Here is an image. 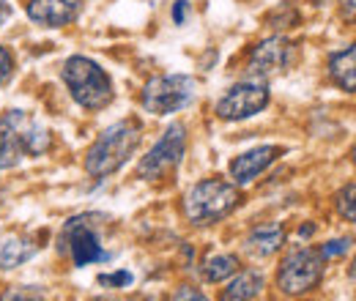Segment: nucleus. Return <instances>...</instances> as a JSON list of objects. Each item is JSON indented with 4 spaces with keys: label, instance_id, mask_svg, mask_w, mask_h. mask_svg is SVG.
I'll list each match as a JSON object with an SVG mask.
<instances>
[{
    "label": "nucleus",
    "instance_id": "nucleus-1",
    "mask_svg": "<svg viewBox=\"0 0 356 301\" xmlns=\"http://www.w3.org/2000/svg\"><path fill=\"white\" fill-rule=\"evenodd\" d=\"M140 137H143V129L134 118H127V121H118L113 127L102 131L96 137V143L88 148L86 154V170L93 178H104V175H113L118 172L137 151L140 145Z\"/></svg>",
    "mask_w": 356,
    "mask_h": 301
},
{
    "label": "nucleus",
    "instance_id": "nucleus-2",
    "mask_svg": "<svg viewBox=\"0 0 356 301\" xmlns=\"http://www.w3.org/2000/svg\"><path fill=\"white\" fill-rule=\"evenodd\" d=\"M238 203H241V192L233 181L206 178L184 195V214L192 225L206 227L230 216L238 209Z\"/></svg>",
    "mask_w": 356,
    "mask_h": 301
},
{
    "label": "nucleus",
    "instance_id": "nucleus-3",
    "mask_svg": "<svg viewBox=\"0 0 356 301\" xmlns=\"http://www.w3.org/2000/svg\"><path fill=\"white\" fill-rule=\"evenodd\" d=\"M60 74H63V83L69 88L72 99L86 110H104L115 96L110 74L86 55H72L63 63Z\"/></svg>",
    "mask_w": 356,
    "mask_h": 301
},
{
    "label": "nucleus",
    "instance_id": "nucleus-4",
    "mask_svg": "<svg viewBox=\"0 0 356 301\" xmlns=\"http://www.w3.org/2000/svg\"><path fill=\"white\" fill-rule=\"evenodd\" d=\"M197 96V83L189 74H159L151 77L143 88V110L151 115H173L189 107Z\"/></svg>",
    "mask_w": 356,
    "mask_h": 301
},
{
    "label": "nucleus",
    "instance_id": "nucleus-5",
    "mask_svg": "<svg viewBox=\"0 0 356 301\" xmlns=\"http://www.w3.org/2000/svg\"><path fill=\"white\" fill-rule=\"evenodd\" d=\"M323 279V255L312 247H299L288 252L280 271H277V285L285 296H302L318 288Z\"/></svg>",
    "mask_w": 356,
    "mask_h": 301
},
{
    "label": "nucleus",
    "instance_id": "nucleus-6",
    "mask_svg": "<svg viewBox=\"0 0 356 301\" xmlns=\"http://www.w3.org/2000/svg\"><path fill=\"white\" fill-rule=\"evenodd\" d=\"M186 154V127L184 124H170L165 134L156 140V145L140 159L137 175L145 181H156L165 178L176 170Z\"/></svg>",
    "mask_w": 356,
    "mask_h": 301
},
{
    "label": "nucleus",
    "instance_id": "nucleus-7",
    "mask_svg": "<svg viewBox=\"0 0 356 301\" xmlns=\"http://www.w3.org/2000/svg\"><path fill=\"white\" fill-rule=\"evenodd\" d=\"M268 86L264 80H244L225 90V96L217 101V115L222 121H247L268 107Z\"/></svg>",
    "mask_w": 356,
    "mask_h": 301
},
{
    "label": "nucleus",
    "instance_id": "nucleus-8",
    "mask_svg": "<svg viewBox=\"0 0 356 301\" xmlns=\"http://www.w3.org/2000/svg\"><path fill=\"white\" fill-rule=\"evenodd\" d=\"M293 58H296L293 42H288L285 36H268L252 47L250 60H247V72L252 80H268L274 74L288 72Z\"/></svg>",
    "mask_w": 356,
    "mask_h": 301
},
{
    "label": "nucleus",
    "instance_id": "nucleus-9",
    "mask_svg": "<svg viewBox=\"0 0 356 301\" xmlns=\"http://www.w3.org/2000/svg\"><path fill=\"white\" fill-rule=\"evenodd\" d=\"M88 219H90V214L77 216V219H72V222L66 225V230H63V244H66V250H69V255H72V263H74L77 268H86L90 263H102V260L110 258V255L102 250L99 233L93 230V225H90Z\"/></svg>",
    "mask_w": 356,
    "mask_h": 301
},
{
    "label": "nucleus",
    "instance_id": "nucleus-10",
    "mask_svg": "<svg viewBox=\"0 0 356 301\" xmlns=\"http://www.w3.org/2000/svg\"><path fill=\"white\" fill-rule=\"evenodd\" d=\"M280 154H282L280 145H258V148H252V151L238 154V156L230 162V168H227L230 181H233L236 186H247V184H252L261 172L268 170V168L277 162Z\"/></svg>",
    "mask_w": 356,
    "mask_h": 301
},
{
    "label": "nucleus",
    "instance_id": "nucleus-11",
    "mask_svg": "<svg viewBox=\"0 0 356 301\" xmlns=\"http://www.w3.org/2000/svg\"><path fill=\"white\" fill-rule=\"evenodd\" d=\"M25 11L42 28H66L80 17L83 0H28Z\"/></svg>",
    "mask_w": 356,
    "mask_h": 301
},
{
    "label": "nucleus",
    "instance_id": "nucleus-12",
    "mask_svg": "<svg viewBox=\"0 0 356 301\" xmlns=\"http://www.w3.org/2000/svg\"><path fill=\"white\" fill-rule=\"evenodd\" d=\"M28 115L22 110H8L0 118V170L17 168L19 159L25 156V145H22V121Z\"/></svg>",
    "mask_w": 356,
    "mask_h": 301
},
{
    "label": "nucleus",
    "instance_id": "nucleus-13",
    "mask_svg": "<svg viewBox=\"0 0 356 301\" xmlns=\"http://www.w3.org/2000/svg\"><path fill=\"white\" fill-rule=\"evenodd\" d=\"M285 244V227L277 225V222H268L255 227L250 236H247V252L255 255V258H271L274 252H280Z\"/></svg>",
    "mask_w": 356,
    "mask_h": 301
},
{
    "label": "nucleus",
    "instance_id": "nucleus-14",
    "mask_svg": "<svg viewBox=\"0 0 356 301\" xmlns=\"http://www.w3.org/2000/svg\"><path fill=\"white\" fill-rule=\"evenodd\" d=\"M329 77L340 90L356 93V42L329 55Z\"/></svg>",
    "mask_w": 356,
    "mask_h": 301
},
{
    "label": "nucleus",
    "instance_id": "nucleus-15",
    "mask_svg": "<svg viewBox=\"0 0 356 301\" xmlns=\"http://www.w3.org/2000/svg\"><path fill=\"white\" fill-rule=\"evenodd\" d=\"M261 291H264L261 271H238V274H233V279L222 291L220 301H252Z\"/></svg>",
    "mask_w": 356,
    "mask_h": 301
},
{
    "label": "nucleus",
    "instance_id": "nucleus-16",
    "mask_svg": "<svg viewBox=\"0 0 356 301\" xmlns=\"http://www.w3.org/2000/svg\"><path fill=\"white\" fill-rule=\"evenodd\" d=\"M36 255V247L25 238H11L0 244V268H17Z\"/></svg>",
    "mask_w": 356,
    "mask_h": 301
},
{
    "label": "nucleus",
    "instance_id": "nucleus-17",
    "mask_svg": "<svg viewBox=\"0 0 356 301\" xmlns=\"http://www.w3.org/2000/svg\"><path fill=\"white\" fill-rule=\"evenodd\" d=\"M233 274H238V258L230 255V252L211 255V258L203 263V277H206L209 282H225V279H230Z\"/></svg>",
    "mask_w": 356,
    "mask_h": 301
},
{
    "label": "nucleus",
    "instance_id": "nucleus-18",
    "mask_svg": "<svg viewBox=\"0 0 356 301\" xmlns=\"http://www.w3.org/2000/svg\"><path fill=\"white\" fill-rule=\"evenodd\" d=\"M22 145H25V154L42 156L47 148H49V131L42 129L39 124H31V121L25 118V121H22Z\"/></svg>",
    "mask_w": 356,
    "mask_h": 301
},
{
    "label": "nucleus",
    "instance_id": "nucleus-19",
    "mask_svg": "<svg viewBox=\"0 0 356 301\" xmlns=\"http://www.w3.org/2000/svg\"><path fill=\"white\" fill-rule=\"evenodd\" d=\"M334 209H337V214L343 216L346 222L356 225V184L343 186V189L334 195Z\"/></svg>",
    "mask_w": 356,
    "mask_h": 301
},
{
    "label": "nucleus",
    "instance_id": "nucleus-20",
    "mask_svg": "<svg viewBox=\"0 0 356 301\" xmlns=\"http://www.w3.org/2000/svg\"><path fill=\"white\" fill-rule=\"evenodd\" d=\"M132 282V271H113V274H102L99 277V285H104V288H129Z\"/></svg>",
    "mask_w": 356,
    "mask_h": 301
},
{
    "label": "nucleus",
    "instance_id": "nucleus-21",
    "mask_svg": "<svg viewBox=\"0 0 356 301\" xmlns=\"http://www.w3.org/2000/svg\"><path fill=\"white\" fill-rule=\"evenodd\" d=\"M0 301H44L42 299V293L39 291H33V288H8V291H3V296Z\"/></svg>",
    "mask_w": 356,
    "mask_h": 301
},
{
    "label": "nucleus",
    "instance_id": "nucleus-22",
    "mask_svg": "<svg viewBox=\"0 0 356 301\" xmlns=\"http://www.w3.org/2000/svg\"><path fill=\"white\" fill-rule=\"evenodd\" d=\"M351 250V238H334V241H326L318 252L323 255V260H329V258H337V255H346Z\"/></svg>",
    "mask_w": 356,
    "mask_h": 301
},
{
    "label": "nucleus",
    "instance_id": "nucleus-23",
    "mask_svg": "<svg viewBox=\"0 0 356 301\" xmlns=\"http://www.w3.org/2000/svg\"><path fill=\"white\" fill-rule=\"evenodd\" d=\"M11 72H14V55H11L8 47H0V86L8 83Z\"/></svg>",
    "mask_w": 356,
    "mask_h": 301
},
{
    "label": "nucleus",
    "instance_id": "nucleus-24",
    "mask_svg": "<svg viewBox=\"0 0 356 301\" xmlns=\"http://www.w3.org/2000/svg\"><path fill=\"white\" fill-rule=\"evenodd\" d=\"M173 301H209V296H203L197 288L192 285H181L176 293H173Z\"/></svg>",
    "mask_w": 356,
    "mask_h": 301
},
{
    "label": "nucleus",
    "instance_id": "nucleus-25",
    "mask_svg": "<svg viewBox=\"0 0 356 301\" xmlns=\"http://www.w3.org/2000/svg\"><path fill=\"white\" fill-rule=\"evenodd\" d=\"M186 14H189V3H186V0H176V3H173V22H176V25H184V22H186Z\"/></svg>",
    "mask_w": 356,
    "mask_h": 301
},
{
    "label": "nucleus",
    "instance_id": "nucleus-26",
    "mask_svg": "<svg viewBox=\"0 0 356 301\" xmlns=\"http://www.w3.org/2000/svg\"><path fill=\"white\" fill-rule=\"evenodd\" d=\"M340 14H343L346 22L356 25V0H340Z\"/></svg>",
    "mask_w": 356,
    "mask_h": 301
},
{
    "label": "nucleus",
    "instance_id": "nucleus-27",
    "mask_svg": "<svg viewBox=\"0 0 356 301\" xmlns=\"http://www.w3.org/2000/svg\"><path fill=\"white\" fill-rule=\"evenodd\" d=\"M11 14H14L11 3H8V0H0V25H6V22L11 19Z\"/></svg>",
    "mask_w": 356,
    "mask_h": 301
},
{
    "label": "nucleus",
    "instance_id": "nucleus-28",
    "mask_svg": "<svg viewBox=\"0 0 356 301\" xmlns=\"http://www.w3.org/2000/svg\"><path fill=\"white\" fill-rule=\"evenodd\" d=\"M312 233H315V225H302V227H299V236H302V238H310Z\"/></svg>",
    "mask_w": 356,
    "mask_h": 301
},
{
    "label": "nucleus",
    "instance_id": "nucleus-29",
    "mask_svg": "<svg viewBox=\"0 0 356 301\" xmlns=\"http://www.w3.org/2000/svg\"><path fill=\"white\" fill-rule=\"evenodd\" d=\"M351 162L356 165V143H354V148H351Z\"/></svg>",
    "mask_w": 356,
    "mask_h": 301
},
{
    "label": "nucleus",
    "instance_id": "nucleus-30",
    "mask_svg": "<svg viewBox=\"0 0 356 301\" xmlns=\"http://www.w3.org/2000/svg\"><path fill=\"white\" fill-rule=\"evenodd\" d=\"M351 277L356 279V258H354V263H351Z\"/></svg>",
    "mask_w": 356,
    "mask_h": 301
}]
</instances>
